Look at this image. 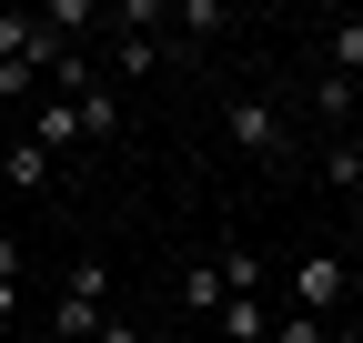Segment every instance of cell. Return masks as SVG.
<instances>
[{"label":"cell","instance_id":"8","mask_svg":"<svg viewBox=\"0 0 363 343\" xmlns=\"http://www.w3.org/2000/svg\"><path fill=\"white\" fill-rule=\"evenodd\" d=\"M212 273H222V293H262L272 273H262V252H242V242H222L212 252Z\"/></svg>","mask_w":363,"mask_h":343},{"label":"cell","instance_id":"3","mask_svg":"<svg viewBox=\"0 0 363 343\" xmlns=\"http://www.w3.org/2000/svg\"><path fill=\"white\" fill-rule=\"evenodd\" d=\"M343 293H353V263H343V252H303V263H293V313L333 323V313H343Z\"/></svg>","mask_w":363,"mask_h":343},{"label":"cell","instance_id":"17","mask_svg":"<svg viewBox=\"0 0 363 343\" xmlns=\"http://www.w3.org/2000/svg\"><path fill=\"white\" fill-rule=\"evenodd\" d=\"M11 313H21V283H0V323H11Z\"/></svg>","mask_w":363,"mask_h":343},{"label":"cell","instance_id":"7","mask_svg":"<svg viewBox=\"0 0 363 343\" xmlns=\"http://www.w3.org/2000/svg\"><path fill=\"white\" fill-rule=\"evenodd\" d=\"M323 71L363 81V21H323Z\"/></svg>","mask_w":363,"mask_h":343},{"label":"cell","instance_id":"16","mask_svg":"<svg viewBox=\"0 0 363 343\" xmlns=\"http://www.w3.org/2000/svg\"><path fill=\"white\" fill-rule=\"evenodd\" d=\"M91 343H142V323H121V313H111L101 333H91Z\"/></svg>","mask_w":363,"mask_h":343},{"label":"cell","instance_id":"15","mask_svg":"<svg viewBox=\"0 0 363 343\" xmlns=\"http://www.w3.org/2000/svg\"><path fill=\"white\" fill-rule=\"evenodd\" d=\"M0 283H21V232H0Z\"/></svg>","mask_w":363,"mask_h":343},{"label":"cell","instance_id":"11","mask_svg":"<svg viewBox=\"0 0 363 343\" xmlns=\"http://www.w3.org/2000/svg\"><path fill=\"white\" fill-rule=\"evenodd\" d=\"M71 111H81V132H91V142H111V132H121V101H111V81H101V91H81Z\"/></svg>","mask_w":363,"mask_h":343},{"label":"cell","instance_id":"4","mask_svg":"<svg viewBox=\"0 0 363 343\" xmlns=\"http://www.w3.org/2000/svg\"><path fill=\"white\" fill-rule=\"evenodd\" d=\"M30 142L51 152V162H71V152H91V132H81V111H71V101H51V91H40V111H30Z\"/></svg>","mask_w":363,"mask_h":343},{"label":"cell","instance_id":"6","mask_svg":"<svg viewBox=\"0 0 363 343\" xmlns=\"http://www.w3.org/2000/svg\"><path fill=\"white\" fill-rule=\"evenodd\" d=\"M212 323H222V343H272V313H262V293H233V303H222Z\"/></svg>","mask_w":363,"mask_h":343},{"label":"cell","instance_id":"2","mask_svg":"<svg viewBox=\"0 0 363 343\" xmlns=\"http://www.w3.org/2000/svg\"><path fill=\"white\" fill-rule=\"evenodd\" d=\"M222 142H233L242 162H293V132H283V111H272L262 91H233V101H222Z\"/></svg>","mask_w":363,"mask_h":343},{"label":"cell","instance_id":"13","mask_svg":"<svg viewBox=\"0 0 363 343\" xmlns=\"http://www.w3.org/2000/svg\"><path fill=\"white\" fill-rule=\"evenodd\" d=\"M111 61H121V71H152V61H162V30H121Z\"/></svg>","mask_w":363,"mask_h":343},{"label":"cell","instance_id":"1","mask_svg":"<svg viewBox=\"0 0 363 343\" xmlns=\"http://www.w3.org/2000/svg\"><path fill=\"white\" fill-rule=\"evenodd\" d=\"M101 323H111V263H101V252H81L71 283H61V303H51V343H91Z\"/></svg>","mask_w":363,"mask_h":343},{"label":"cell","instance_id":"5","mask_svg":"<svg viewBox=\"0 0 363 343\" xmlns=\"http://www.w3.org/2000/svg\"><path fill=\"white\" fill-rule=\"evenodd\" d=\"M51 172H61V162H51V152H40L30 132H21L11 152H0V182H11V192H51Z\"/></svg>","mask_w":363,"mask_h":343},{"label":"cell","instance_id":"14","mask_svg":"<svg viewBox=\"0 0 363 343\" xmlns=\"http://www.w3.org/2000/svg\"><path fill=\"white\" fill-rule=\"evenodd\" d=\"M272 343H343L333 323H313V313H283V323H272Z\"/></svg>","mask_w":363,"mask_h":343},{"label":"cell","instance_id":"12","mask_svg":"<svg viewBox=\"0 0 363 343\" xmlns=\"http://www.w3.org/2000/svg\"><path fill=\"white\" fill-rule=\"evenodd\" d=\"M323 172L343 192H363V132H333V152H323Z\"/></svg>","mask_w":363,"mask_h":343},{"label":"cell","instance_id":"9","mask_svg":"<svg viewBox=\"0 0 363 343\" xmlns=\"http://www.w3.org/2000/svg\"><path fill=\"white\" fill-rule=\"evenodd\" d=\"M172 293H182V313H222V303H233V293H222V273H212V263H192V273L172 283Z\"/></svg>","mask_w":363,"mask_h":343},{"label":"cell","instance_id":"10","mask_svg":"<svg viewBox=\"0 0 363 343\" xmlns=\"http://www.w3.org/2000/svg\"><path fill=\"white\" fill-rule=\"evenodd\" d=\"M313 111L343 121V132H363V121H353V81H343V71H313Z\"/></svg>","mask_w":363,"mask_h":343}]
</instances>
